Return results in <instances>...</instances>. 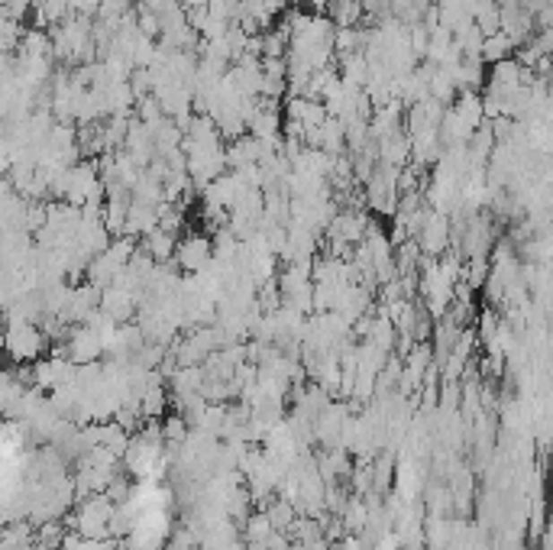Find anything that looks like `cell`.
<instances>
[{
    "instance_id": "1",
    "label": "cell",
    "mask_w": 553,
    "mask_h": 550,
    "mask_svg": "<svg viewBox=\"0 0 553 550\" xmlns=\"http://www.w3.org/2000/svg\"><path fill=\"white\" fill-rule=\"evenodd\" d=\"M49 346V337L39 324H30V320H7L4 327V350H7L10 360L17 362H36Z\"/></svg>"
},
{
    "instance_id": "2",
    "label": "cell",
    "mask_w": 553,
    "mask_h": 550,
    "mask_svg": "<svg viewBox=\"0 0 553 550\" xmlns=\"http://www.w3.org/2000/svg\"><path fill=\"white\" fill-rule=\"evenodd\" d=\"M172 263L178 266V272H185V275H198V272H204L207 266L214 263V243H211V237L207 233H185L182 240H178V247H175V256Z\"/></svg>"
},
{
    "instance_id": "3",
    "label": "cell",
    "mask_w": 553,
    "mask_h": 550,
    "mask_svg": "<svg viewBox=\"0 0 553 550\" xmlns=\"http://www.w3.org/2000/svg\"><path fill=\"white\" fill-rule=\"evenodd\" d=\"M175 247H178V237L162 231V227L149 231L146 237L140 240V249L152 259V263H168V259L175 256Z\"/></svg>"
},
{
    "instance_id": "4",
    "label": "cell",
    "mask_w": 553,
    "mask_h": 550,
    "mask_svg": "<svg viewBox=\"0 0 553 550\" xmlns=\"http://www.w3.org/2000/svg\"><path fill=\"white\" fill-rule=\"evenodd\" d=\"M327 20L333 30H350V26L363 23V4L359 0H327Z\"/></svg>"
},
{
    "instance_id": "5",
    "label": "cell",
    "mask_w": 553,
    "mask_h": 550,
    "mask_svg": "<svg viewBox=\"0 0 553 550\" xmlns=\"http://www.w3.org/2000/svg\"><path fill=\"white\" fill-rule=\"evenodd\" d=\"M68 13H72L68 0H33V17L39 30H52V26L62 23Z\"/></svg>"
},
{
    "instance_id": "6",
    "label": "cell",
    "mask_w": 553,
    "mask_h": 550,
    "mask_svg": "<svg viewBox=\"0 0 553 550\" xmlns=\"http://www.w3.org/2000/svg\"><path fill=\"white\" fill-rule=\"evenodd\" d=\"M512 52H514L512 39L505 33H496V36H486V39H482L480 58H482V65H496L502 58H512Z\"/></svg>"
},
{
    "instance_id": "7",
    "label": "cell",
    "mask_w": 553,
    "mask_h": 550,
    "mask_svg": "<svg viewBox=\"0 0 553 550\" xmlns=\"http://www.w3.org/2000/svg\"><path fill=\"white\" fill-rule=\"evenodd\" d=\"M126 84H130V91H133V100H143V98L152 94V78H149L146 68H133L130 78H126Z\"/></svg>"
},
{
    "instance_id": "8",
    "label": "cell",
    "mask_w": 553,
    "mask_h": 550,
    "mask_svg": "<svg viewBox=\"0 0 553 550\" xmlns=\"http://www.w3.org/2000/svg\"><path fill=\"white\" fill-rule=\"evenodd\" d=\"M214 4H220V7H237V4H240V0H214Z\"/></svg>"
}]
</instances>
